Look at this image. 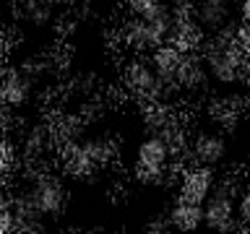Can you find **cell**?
<instances>
[{"label": "cell", "mask_w": 250, "mask_h": 234, "mask_svg": "<svg viewBox=\"0 0 250 234\" xmlns=\"http://www.w3.org/2000/svg\"><path fill=\"white\" fill-rule=\"evenodd\" d=\"M237 195H240V187L234 179L229 177L216 179L211 195L203 200V224L216 232L240 229L242 224L237 218Z\"/></svg>", "instance_id": "3957f363"}, {"label": "cell", "mask_w": 250, "mask_h": 234, "mask_svg": "<svg viewBox=\"0 0 250 234\" xmlns=\"http://www.w3.org/2000/svg\"><path fill=\"white\" fill-rule=\"evenodd\" d=\"M240 19H242V23L250 26V0H242L240 3Z\"/></svg>", "instance_id": "d6986e66"}, {"label": "cell", "mask_w": 250, "mask_h": 234, "mask_svg": "<svg viewBox=\"0 0 250 234\" xmlns=\"http://www.w3.org/2000/svg\"><path fill=\"white\" fill-rule=\"evenodd\" d=\"M13 164H16L13 148H11V146H5V143H0V177H5L8 172L13 169Z\"/></svg>", "instance_id": "2e32d148"}, {"label": "cell", "mask_w": 250, "mask_h": 234, "mask_svg": "<svg viewBox=\"0 0 250 234\" xmlns=\"http://www.w3.org/2000/svg\"><path fill=\"white\" fill-rule=\"evenodd\" d=\"M31 91H34V86H31L29 76L19 73V70H8L0 76V104L3 107H23L31 99Z\"/></svg>", "instance_id": "30bf717a"}, {"label": "cell", "mask_w": 250, "mask_h": 234, "mask_svg": "<svg viewBox=\"0 0 250 234\" xmlns=\"http://www.w3.org/2000/svg\"><path fill=\"white\" fill-rule=\"evenodd\" d=\"M214 185H216V177H214V172H211V167L198 164V167H190V169H185L183 175H180L177 198L180 200H190V203H201L203 206V200L211 195Z\"/></svg>", "instance_id": "52a82bcc"}, {"label": "cell", "mask_w": 250, "mask_h": 234, "mask_svg": "<svg viewBox=\"0 0 250 234\" xmlns=\"http://www.w3.org/2000/svg\"><path fill=\"white\" fill-rule=\"evenodd\" d=\"M62 167H65V175L78 179V182L97 177V172L102 169L99 164L91 159V154L83 148L81 140H73V143L65 146V151H62Z\"/></svg>", "instance_id": "9c48e42d"}, {"label": "cell", "mask_w": 250, "mask_h": 234, "mask_svg": "<svg viewBox=\"0 0 250 234\" xmlns=\"http://www.w3.org/2000/svg\"><path fill=\"white\" fill-rule=\"evenodd\" d=\"M146 229L148 232H167V229H172V224H169V218L164 216V218H154V221H148Z\"/></svg>", "instance_id": "ac0fdd59"}, {"label": "cell", "mask_w": 250, "mask_h": 234, "mask_svg": "<svg viewBox=\"0 0 250 234\" xmlns=\"http://www.w3.org/2000/svg\"><path fill=\"white\" fill-rule=\"evenodd\" d=\"M232 37H234V42L240 44V50L245 52V58L250 60V26H248V23H242L240 29L232 31Z\"/></svg>", "instance_id": "e0dca14e"}, {"label": "cell", "mask_w": 250, "mask_h": 234, "mask_svg": "<svg viewBox=\"0 0 250 234\" xmlns=\"http://www.w3.org/2000/svg\"><path fill=\"white\" fill-rule=\"evenodd\" d=\"M123 5L130 16H156L167 8L162 0H123Z\"/></svg>", "instance_id": "4fadbf2b"}, {"label": "cell", "mask_w": 250, "mask_h": 234, "mask_svg": "<svg viewBox=\"0 0 250 234\" xmlns=\"http://www.w3.org/2000/svg\"><path fill=\"white\" fill-rule=\"evenodd\" d=\"M13 224H16L13 206H11V200H5V195H3V198H0V234L11 232Z\"/></svg>", "instance_id": "5bb4252c"}, {"label": "cell", "mask_w": 250, "mask_h": 234, "mask_svg": "<svg viewBox=\"0 0 250 234\" xmlns=\"http://www.w3.org/2000/svg\"><path fill=\"white\" fill-rule=\"evenodd\" d=\"M195 19L201 31L214 34H232V0H201L195 5Z\"/></svg>", "instance_id": "8992f818"}, {"label": "cell", "mask_w": 250, "mask_h": 234, "mask_svg": "<svg viewBox=\"0 0 250 234\" xmlns=\"http://www.w3.org/2000/svg\"><path fill=\"white\" fill-rule=\"evenodd\" d=\"M177 148L167 138L148 133V136L136 146V159H133V172L141 182H162L164 177L175 169Z\"/></svg>", "instance_id": "7a4b0ae2"}, {"label": "cell", "mask_w": 250, "mask_h": 234, "mask_svg": "<svg viewBox=\"0 0 250 234\" xmlns=\"http://www.w3.org/2000/svg\"><path fill=\"white\" fill-rule=\"evenodd\" d=\"M125 42L138 52H151L169 42V8L156 16H130L125 23Z\"/></svg>", "instance_id": "277c9868"}, {"label": "cell", "mask_w": 250, "mask_h": 234, "mask_svg": "<svg viewBox=\"0 0 250 234\" xmlns=\"http://www.w3.org/2000/svg\"><path fill=\"white\" fill-rule=\"evenodd\" d=\"M0 198H3V190H0Z\"/></svg>", "instance_id": "ffe728a7"}, {"label": "cell", "mask_w": 250, "mask_h": 234, "mask_svg": "<svg viewBox=\"0 0 250 234\" xmlns=\"http://www.w3.org/2000/svg\"><path fill=\"white\" fill-rule=\"evenodd\" d=\"M237 218L242 226H250V187L240 190L237 195Z\"/></svg>", "instance_id": "9a60e30c"}, {"label": "cell", "mask_w": 250, "mask_h": 234, "mask_svg": "<svg viewBox=\"0 0 250 234\" xmlns=\"http://www.w3.org/2000/svg\"><path fill=\"white\" fill-rule=\"evenodd\" d=\"M188 151H190L195 164L216 167V164L224 161V156H227V140L219 136V133H201V136L190 143Z\"/></svg>", "instance_id": "8fae6325"}, {"label": "cell", "mask_w": 250, "mask_h": 234, "mask_svg": "<svg viewBox=\"0 0 250 234\" xmlns=\"http://www.w3.org/2000/svg\"><path fill=\"white\" fill-rule=\"evenodd\" d=\"M169 224H172V229H177V232H193V229H198V226H203V206L201 203H190V200H180L169 208Z\"/></svg>", "instance_id": "7c38bea8"}, {"label": "cell", "mask_w": 250, "mask_h": 234, "mask_svg": "<svg viewBox=\"0 0 250 234\" xmlns=\"http://www.w3.org/2000/svg\"><path fill=\"white\" fill-rule=\"evenodd\" d=\"M201 58L206 62L208 76L219 83H237L250 68V60L245 58V52L240 50V44L234 42L232 34L208 37Z\"/></svg>", "instance_id": "6da1fadb"}, {"label": "cell", "mask_w": 250, "mask_h": 234, "mask_svg": "<svg viewBox=\"0 0 250 234\" xmlns=\"http://www.w3.org/2000/svg\"><path fill=\"white\" fill-rule=\"evenodd\" d=\"M185 52L180 44L175 42H164L159 44L156 50H151V65L156 70V76L162 78V83H164V94H169V91H177L175 89V78H177V70H180V62H183L185 58Z\"/></svg>", "instance_id": "ba28073f"}, {"label": "cell", "mask_w": 250, "mask_h": 234, "mask_svg": "<svg viewBox=\"0 0 250 234\" xmlns=\"http://www.w3.org/2000/svg\"><path fill=\"white\" fill-rule=\"evenodd\" d=\"M123 83L133 99L144 101V104H154V101H162L167 94H164V83L162 78L156 76V70L151 65V60H136L125 68L123 73Z\"/></svg>", "instance_id": "5b68a950"}]
</instances>
